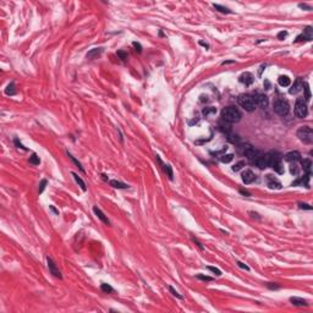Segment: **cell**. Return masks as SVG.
<instances>
[{
	"mask_svg": "<svg viewBox=\"0 0 313 313\" xmlns=\"http://www.w3.org/2000/svg\"><path fill=\"white\" fill-rule=\"evenodd\" d=\"M265 179H267V185H268L269 188H271V190H281V187H283L278 179L274 177L273 175H270V174H268V175L265 176Z\"/></svg>",
	"mask_w": 313,
	"mask_h": 313,
	"instance_id": "52a82bcc",
	"label": "cell"
},
{
	"mask_svg": "<svg viewBox=\"0 0 313 313\" xmlns=\"http://www.w3.org/2000/svg\"><path fill=\"white\" fill-rule=\"evenodd\" d=\"M236 264H237V265L240 267V268H241V269H245V270H247V271L250 270V267H248V265H246L245 263H242V262H240V260H237V262H236Z\"/></svg>",
	"mask_w": 313,
	"mask_h": 313,
	"instance_id": "60d3db41",
	"label": "cell"
},
{
	"mask_svg": "<svg viewBox=\"0 0 313 313\" xmlns=\"http://www.w3.org/2000/svg\"><path fill=\"white\" fill-rule=\"evenodd\" d=\"M284 159L286 162H289V163H296V162H299L301 160V154L299 152H289L284 157Z\"/></svg>",
	"mask_w": 313,
	"mask_h": 313,
	"instance_id": "5bb4252c",
	"label": "cell"
},
{
	"mask_svg": "<svg viewBox=\"0 0 313 313\" xmlns=\"http://www.w3.org/2000/svg\"><path fill=\"white\" fill-rule=\"evenodd\" d=\"M222 119L225 122H229V124L239 122L241 120V113L235 106H226L222 110Z\"/></svg>",
	"mask_w": 313,
	"mask_h": 313,
	"instance_id": "7a4b0ae2",
	"label": "cell"
},
{
	"mask_svg": "<svg viewBox=\"0 0 313 313\" xmlns=\"http://www.w3.org/2000/svg\"><path fill=\"white\" fill-rule=\"evenodd\" d=\"M72 176H74V179H75V181L78 183V186L81 187V190L82 191H87V186H86V183H85V181L82 180V179L77 175V174L76 173H72Z\"/></svg>",
	"mask_w": 313,
	"mask_h": 313,
	"instance_id": "44dd1931",
	"label": "cell"
},
{
	"mask_svg": "<svg viewBox=\"0 0 313 313\" xmlns=\"http://www.w3.org/2000/svg\"><path fill=\"white\" fill-rule=\"evenodd\" d=\"M199 44H201V45H203V47H204V48H207V49L209 48V45H208L207 43H204V42H202V40H201V42H199Z\"/></svg>",
	"mask_w": 313,
	"mask_h": 313,
	"instance_id": "816d5d0a",
	"label": "cell"
},
{
	"mask_svg": "<svg viewBox=\"0 0 313 313\" xmlns=\"http://www.w3.org/2000/svg\"><path fill=\"white\" fill-rule=\"evenodd\" d=\"M303 81H302L301 78H297L295 82H294V85H292V87L290 88L289 91V93L290 94H297L299 92H301L302 89H303Z\"/></svg>",
	"mask_w": 313,
	"mask_h": 313,
	"instance_id": "7c38bea8",
	"label": "cell"
},
{
	"mask_svg": "<svg viewBox=\"0 0 313 313\" xmlns=\"http://www.w3.org/2000/svg\"><path fill=\"white\" fill-rule=\"evenodd\" d=\"M29 163L33 164V165H39V164H40V159H39V157L37 154H35V153H33L32 157L29 158Z\"/></svg>",
	"mask_w": 313,
	"mask_h": 313,
	"instance_id": "83f0119b",
	"label": "cell"
},
{
	"mask_svg": "<svg viewBox=\"0 0 313 313\" xmlns=\"http://www.w3.org/2000/svg\"><path fill=\"white\" fill-rule=\"evenodd\" d=\"M213 8H214L215 10H218L219 12H223V14H231V12H233L230 9H228V8H224V6H222V5H219V4H214V5H213Z\"/></svg>",
	"mask_w": 313,
	"mask_h": 313,
	"instance_id": "cb8c5ba5",
	"label": "cell"
},
{
	"mask_svg": "<svg viewBox=\"0 0 313 313\" xmlns=\"http://www.w3.org/2000/svg\"><path fill=\"white\" fill-rule=\"evenodd\" d=\"M110 185L114 188H129L130 186L129 185H126L124 182H120V181H117V180H111L110 181Z\"/></svg>",
	"mask_w": 313,
	"mask_h": 313,
	"instance_id": "7402d4cb",
	"label": "cell"
},
{
	"mask_svg": "<svg viewBox=\"0 0 313 313\" xmlns=\"http://www.w3.org/2000/svg\"><path fill=\"white\" fill-rule=\"evenodd\" d=\"M235 60H226V61H223L222 65H226V64H234Z\"/></svg>",
	"mask_w": 313,
	"mask_h": 313,
	"instance_id": "681fc988",
	"label": "cell"
},
{
	"mask_svg": "<svg viewBox=\"0 0 313 313\" xmlns=\"http://www.w3.org/2000/svg\"><path fill=\"white\" fill-rule=\"evenodd\" d=\"M239 81L241 82V83H243L245 86H250V85H252V83H253L254 78H253L252 74H250V72H245V74H242V75L240 76Z\"/></svg>",
	"mask_w": 313,
	"mask_h": 313,
	"instance_id": "4fadbf2b",
	"label": "cell"
},
{
	"mask_svg": "<svg viewBox=\"0 0 313 313\" xmlns=\"http://www.w3.org/2000/svg\"><path fill=\"white\" fill-rule=\"evenodd\" d=\"M15 93H16V89H15V85L12 83H10L8 87H6V89H5V94L6 95H14Z\"/></svg>",
	"mask_w": 313,
	"mask_h": 313,
	"instance_id": "d4e9b609",
	"label": "cell"
},
{
	"mask_svg": "<svg viewBox=\"0 0 313 313\" xmlns=\"http://www.w3.org/2000/svg\"><path fill=\"white\" fill-rule=\"evenodd\" d=\"M14 142H15V145H16V147H17V148H22V149L27 151V148H26V147H23V146L21 145V143L18 142V140H17V138H15V140H14Z\"/></svg>",
	"mask_w": 313,
	"mask_h": 313,
	"instance_id": "f6af8a7d",
	"label": "cell"
},
{
	"mask_svg": "<svg viewBox=\"0 0 313 313\" xmlns=\"http://www.w3.org/2000/svg\"><path fill=\"white\" fill-rule=\"evenodd\" d=\"M228 140L230 142L235 143V145H239V143L241 142V138L237 135H234V133H229V135H228Z\"/></svg>",
	"mask_w": 313,
	"mask_h": 313,
	"instance_id": "484cf974",
	"label": "cell"
},
{
	"mask_svg": "<svg viewBox=\"0 0 313 313\" xmlns=\"http://www.w3.org/2000/svg\"><path fill=\"white\" fill-rule=\"evenodd\" d=\"M267 157V164L270 166L274 171L278 174L284 173V166H283V155L280 154L278 151H270L265 154Z\"/></svg>",
	"mask_w": 313,
	"mask_h": 313,
	"instance_id": "6da1fadb",
	"label": "cell"
},
{
	"mask_svg": "<svg viewBox=\"0 0 313 313\" xmlns=\"http://www.w3.org/2000/svg\"><path fill=\"white\" fill-rule=\"evenodd\" d=\"M313 38V31H312V27L311 26H307L305 29H303V33L300 34L299 37L295 39V42H301V40H307L310 42Z\"/></svg>",
	"mask_w": 313,
	"mask_h": 313,
	"instance_id": "ba28073f",
	"label": "cell"
},
{
	"mask_svg": "<svg viewBox=\"0 0 313 313\" xmlns=\"http://www.w3.org/2000/svg\"><path fill=\"white\" fill-rule=\"evenodd\" d=\"M49 208H50V210H52V212H54V213H55L56 215H59V210H56V209H55V208H54L53 206H50Z\"/></svg>",
	"mask_w": 313,
	"mask_h": 313,
	"instance_id": "f907efd6",
	"label": "cell"
},
{
	"mask_svg": "<svg viewBox=\"0 0 313 313\" xmlns=\"http://www.w3.org/2000/svg\"><path fill=\"white\" fill-rule=\"evenodd\" d=\"M294 113H295L296 117H300V119H303V117H306L307 114H308V108H307L306 102L302 98H299L296 100Z\"/></svg>",
	"mask_w": 313,
	"mask_h": 313,
	"instance_id": "8992f818",
	"label": "cell"
},
{
	"mask_svg": "<svg viewBox=\"0 0 313 313\" xmlns=\"http://www.w3.org/2000/svg\"><path fill=\"white\" fill-rule=\"evenodd\" d=\"M290 302L294 306H300V307L308 305V303H307V301L303 300V299H301V297H290Z\"/></svg>",
	"mask_w": 313,
	"mask_h": 313,
	"instance_id": "ffe728a7",
	"label": "cell"
},
{
	"mask_svg": "<svg viewBox=\"0 0 313 313\" xmlns=\"http://www.w3.org/2000/svg\"><path fill=\"white\" fill-rule=\"evenodd\" d=\"M253 98H254V102H256V105L257 106H260V108H267L269 104V99H268V97H267L265 94H256L253 95Z\"/></svg>",
	"mask_w": 313,
	"mask_h": 313,
	"instance_id": "30bf717a",
	"label": "cell"
},
{
	"mask_svg": "<svg viewBox=\"0 0 313 313\" xmlns=\"http://www.w3.org/2000/svg\"><path fill=\"white\" fill-rule=\"evenodd\" d=\"M290 171H291L292 175H299V166H297L296 164L294 163V164H292V165L290 166Z\"/></svg>",
	"mask_w": 313,
	"mask_h": 313,
	"instance_id": "d6a6232c",
	"label": "cell"
},
{
	"mask_svg": "<svg viewBox=\"0 0 313 313\" xmlns=\"http://www.w3.org/2000/svg\"><path fill=\"white\" fill-rule=\"evenodd\" d=\"M237 102L246 111H254L256 110V102H254V98L253 95L251 94H241L239 98H237Z\"/></svg>",
	"mask_w": 313,
	"mask_h": 313,
	"instance_id": "3957f363",
	"label": "cell"
},
{
	"mask_svg": "<svg viewBox=\"0 0 313 313\" xmlns=\"http://www.w3.org/2000/svg\"><path fill=\"white\" fill-rule=\"evenodd\" d=\"M308 180H310V175H305L302 177H299L296 181L292 182V186H297V185H302V186L308 187Z\"/></svg>",
	"mask_w": 313,
	"mask_h": 313,
	"instance_id": "ac0fdd59",
	"label": "cell"
},
{
	"mask_svg": "<svg viewBox=\"0 0 313 313\" xmlns=\"http://www.w3.org/2000/svg\"><path fill=\"white\" fill-rule=\"evenodd\" d=\"M299 208L300 209H306V210H312V207L307 203H299Z\"/></svg>",
	"mask_w": 313,
	"mask_h": 313,
	"instance_id": "ab89813d",
	"label": "cell"
},
{
	"mask_svg": "<svg viewBox=\"0 0 313 313\" xmlns=\"http://www.w3.org/2000/svg\"><path fill=\"white\" fill-rule=\"evenodd\" d=\"M117 56H120V59L122 61H126L127 60V53H125L124 50H119V52H117Z\"/></svg>",
	"mask_w": 313,
	"mask_h": 313,
	"instance_id": "8d00e7d4",
	"label": "cell"
},
{
	"mask_svg": "<svg viewBox=\"0 0 313 313\" xmlns=\"http://www.w3.org/2000/svg\"><path fill=\"white\" fill-rule=\"evenodd\" d=\"M196 278L199 279V280H203V281H212V280H213V278H210V276H207V275H203V274H197Z\"/></svg>",
	"mask_w": 313,
	"mask_h": 313,
	"instance_id": "4dcf8cb0",
	"label": "cell"
},
{
	"mask_svg": "<svg viewBox=\"0 0 313 313\" xmlns=\"http://www.w3.org/2000/svg\"><path fill=\"white\" fill-rule=\"evenodd\" d=\"M47 262H48V268H49V271H50V274H53L55 278H59L61 279L63 278V275H61L60 273V270L58 269V267H56V264L54 263V260L50 258V257H47Z\"/></svg>",
	"mask_w": 313,
	"mask_h": 313,
	"instance_id": "9c48e42d",
	"label": "cell"
},
{
	"mask_svg": "<svg viewBox=\"0 0 313 313\" xmlns=\"http://www.w3.org/2000/svg\"><path fill=\"white\" fill-rule=\"evenodd\" d=\"M273 109H274V111H275L278 115H280V116H286L287 114H289V111H290V105H289V103H287L286 100H284V99H278V100L274 102Z\"/></svg>",
	"mask_w": 313,
	"mask_h": 313,
	"instance_id": "5b68a950",
	"label": "cell"
},
{
	"mask_svg": "<svg viewBox=\"0 0 313 313\" xmlns=\"http://www.w3.org/2000/svg\"><path fill=\"white\" fill-rule=\"evenodd\" d=\"M93 212H94V214L97 215V217H98L102 222H103L104 224H106V225H110V222H109V219H108L106 217H105V214L102 212V210L98 208V207H93Z\"/></svg>",
	"mask_w": 313,
	"mask_h": 313,
	"instance_id": "2e32d148",
	"label": "cell"
},
{
	"mask_svg": "<svg viewBox=\"0 0 313 313\" xmlns=\"http://www.w3.org/2000/svg\"><path fill=\"white\" fill-rule=\"evenodd\" d=\"M305 86V92H306V100H310L311 99V92H310V87H308V85L307 83H305L303 85Z\"/></svg>",
	"mask_w": 313,
	"mask_h": 313,
	"instance_id": "74e56055",
	"label": "cell"
},
{
	"mask_svg": "<svg viewBox=\"0 0 313 313\" xmlns=\"http://www.w3.org/2000/svg\"><path fill=\"white\" fill-rule=\"evenodd\" d=\"M286 35H287V32H286V31H281V32L278 33V38H279L280 40H283V39L286 37Z\"/></svg>",
	"mask_w": 313,
	"mask_h": 313,
	"instance_id": "7bdbcfd3",
	"label": "cell"
},
{
	"mask_svg": "<svg viewBox=\"0 0 313 313\" xmlns=\"http://www.w3.org/2000/svg\"><path fill=\"white\" fill-rule=\"evenodd\" d=\"M100 289L103 290L104 292H106V294H110V292L114 291V289H113V287H111L109 284H106V283H102V285H100Z\"/></svg>",
	"mask_w": 313,
	"mask_h": 313,
	"instance_id": "f1b7e54d",
	"label": "cell"
},
{
	"mask_svg": "<svg viewBox=\"0 0 313 313\" xmlns=\"http://www.w3.org/2000/svg\"><path fill=\"white\" fill-rule=\"evenodd\" d=\"M208 269H209L210 271H212V273H214L215 275H218V276L222 275V271H220L218 268H215V267H210V265H209V267H208Z\"/></svg>",
	"mask_w": 313,
	"mask_h": 313,
	"instance_id": "f35d334b",
	"label": "cell"
},
{
	"mask_svg": "<svg viewBox=\"0 0 313 313\" xmlns=\"http://www.w3.org/2000/svg\"><path fill=\"white\" fill-rule=\"evenodd\" d=\"M267 287L270 290H278V289H280V285H278L276 283H268L267 284Z\"/></svg>",
	"mask_w": 313,
	"mask_h": 313,
	"instance_id": "d590c367",
	"label": "cell"
},
{
	"mask_svg": "<svg viewBox=\"0 0 313 313\" xmlns=\"http://www.w3.org/2000/svg\"><path fill=\"white\" fill-rule=\"evenodd\" d=\"M219 159L222 163H230L234 159V154H223L219 157Z\"/></svg>",
	"mask_w": 313,
	"mask_h": 313,
	"instance_id": "4316f807",
	"label": "cell"
},
{
	"mask_svg": "<svg viewBox=\"0 0 313 313\" xmlns=\"http://www.w3.org/2000/svg\"><path fill=\"white\" fill-rule=\"evenodd\" d=\"M192 241H193V242H194V243H196V245L198 246V247H199V250H201V251H204V247H203V246H202V243H201V242H199V241H198L197 239H194V237H192Z\"/></svg>",
	"mask_w": 313,
	"mask_h": 313,
	"instance_id": "ee69618b",
	"label": "cell"
},
{
	"mask_svg": "<svg viewBox=\"0 0 313 313\" xmlns=\"http://www.w3.org/2000/svg\"><path fill=\"white\" fill-rule=\"evenodd\" d=\"M278 82H279V85L281 87H287V86H290V83H291V81H290V78L287 77V76H280V77L278 78Z\"/></svg>",
	"mask_w": 313,
	"mask_h": 313,
	"instance_id": "603a6c76",
	"label": "cell"
},
{
	"mask_svg": "<svg viewBox=\"0 0 313 313\" xmlns=\"http://www.w3.org/2000/svg\"><path fill=\"white\" fill-rule=\"evenodd\" d=\"M209 113H215V109H214V108H210V109H207V108H206V109L203 110V114L206 115V116L209 114Z\"/></svg>",
	"mask_w": 313,
	"mask_h": 313,
	"instance_id": "bcb514c9",
	"label": "cell"
},
{
	"mask_svg": "<svg viewBox=\"0 0 313 313\" xmlns=\"http://www.w3.org/2000/svg\"><path fill=\"white\" fill-rule=\"evenodd\" d=\"M240 193H241V194H243V196H247V197H248V196H251V193H250L248 191H246V190H240Z\"/></svg>",
	"mask_w": 313,
	"mask_h": 313,
	"instance_id": "c3c4849f",
	"label": "cell"
},
{
	"mask_svg": "<svg viewBox=\"0 0 313 313\" xmlns=\"http://www.w3.org/2000/svg\"><path fill=\"white\" fill-rule=\"evenodd\" d=\"M157 160L160 163V165H162V168H163V170H164V173L166 174V175L169 176V179H170V180H173L174 179V173H173V169H171V166L169 165V164H163L162 163V160H160V158H159L158 155H157Z\"/></svg>",
	"mask_w": 313,
	"mask_h": 313,
	"instance_id": "9a60e30c",
	"label": "cell"
},
{
	"mask_svg": "<svg viewBox=\"0 0 313 313\" xmlns=\"http://www.w3.org/2000/svg\"><path fill=\"white\" fill-rule=\"evenodd\" d=\"M132 45H133V47H135V49L137 50L138 53H141V52H142V45H141L140 43H137V42H133V43H132Z\"/></svg>",
	"mask_w": 313,
	"mask_h": 313,
	"instance_id": "b9f144b4",
	"label": "cell"
},
{
	"mask_svg": "<svg viewBox=\"0 0 313 313\" xmlns=\"http://www.w3.org/2000/svg\"><path fill=\"white\" fill-rule=\"evenodd\" d=\"M301 164H302V168L306 173V175H311V170H312V162L310 159H301Z\"/></svg>",
	"mask_w": 313,
	"mask_h": 313,
	"instance_id": "e0dca14e",
	"label": "cell"
},
{
	"mask_svg": "<svg viewBox=\"0 0 313 313\" xmlns=\"http://www.w3.org/2000/svg\"><path fill=\"white\" fill-rule=\"evenodd\" d=\"M299 6L301 8V9H306V10H308V11H311L312 10V8L311 6H308V5H306V4H300Z\"/></svg>",
	"mask_w": 313,
	"mask_h": 313,
	"instance_id": "7dc6e473",
	"label": "cell"
},
{
	"mask_svg": "<svg viewBox=\"0 0 313 313\" xmlns=\"http://www.w3.org/2000/svg\"><path fill=\"white\" fill-rule=\"evenodd\" d=\"M68 155L70 157V159H71V160H72V162H74V163L76 164V165H77V168H80V169H81V171H85V170H83V168H82V165H81V164H80V162H78V160H76V159H75V157H74L72 154H71V153H69V152H68Z\"/></svg>",
	"mask_w": 313,
	"mask_h": 313,
	"instance_id": "f546056e",
	"label": "cell"
},
{
	"mask_svg": "<svg viewBox=\"0 0 313 313\" xmlns=\"http://www.w3.org/2000/svg\"><path fill=\"white\" fill-rule=\"evenodd\" d=\"M169 291H170V292H171V294H173L174 296H175V297H177V299H180V300H182V296H181L180 294H179V292H177V291H176L175 289H174V287H173V286H169Z\"/></svg>",
	"mask_w": 313,
	"mask_h": 313,
	"instance_id": "e575fe53",
	"label": "cell"
},
{
	"mask_svg": "<svg viewBox=\"0 0 313 313\" xmlns=\"http://www.w3.org/2000/svg\"><path fill=\"white\" fill-rule=\"evenodd\" d=\"M102 53H103V48H94V49H92L87 53V58L88 59H95L97 56H99Z\"/></svg>",
	"mask_w": 313,
	"mask_h": 313,
	"instance_id": "d6986e66",
	"label": "cell"
},
{
	"mask_svg": "<svg viewBox=\"0 0 313 313\" xmlns=\"http://www.w3.org/2000/svg\"><path fill=\"white\" fill-rule=\"evenodd\" d=\"M242 166H245V162H239L233 166V171H239L240 169H242Z\"/></svg>",
	"mask_w": 313,
	"mask_h": 313,
	"instance_id": "836d02e7",
	"label": "cell"
},
{
	"mask_svg": "<svg viewBox=\"0 0 313 313\" xmlns=\"http://www.w3.org/2000/svg\"><path fill=\"white\" fill-rule=\"evenodd\" d=\"M297 137L300 138L301 142L306 143V145H311L313 142V131L310 126H302L297 131Z\"/></svg>",
	"mask_w": 313,
	"mask_h": 313,
	"instance_id": "277c9868",
	"label": "cell"
},
{
	"mask_svg": "<svg viewBox=\"0 0 313 313\" xmlns=\"http://www.w3.org/2000/svg\"><path fill=\"white\" fill-rule=\"evenodd\" d=\"M47 183H48V181L45 180V179H43V180L40 181V183H39V190H38L39 193H42V192L44 191V188H45V186H47Z\"/></svg>",
	"mask_w": 313,
	"mask_h": 313,
	"instance_id": "1f68e13d",
	"label": "cell"
},
{
	"mask_svg": "<svg viewBox=\"0 0 313 313\" xmlns=\"http://www.w3.org/2000/svg\"><path fill=\"white\" fill-rule=\"evenodd\" d=\"M241 179H242V181L246 185H248V183H252L256 180V175L252 170H245L242 173V175H241Z\"/></svg>",
	"mask_w": 313,
	"mask_h": 313,
	"instance_id": "8fae6325",
	"label": "cell"
}]
</instances>
